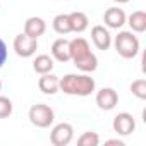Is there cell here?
<instances>
[{"mask_svg": "<svg viewBox=\"0 0 146 146\" xmlns=\"http://www.w3.org/2000/svg\"><path fill=\"white\" fill-rule=\"evenodd\" d=\"M70 45V60L74 62V65L83 70V72H93L98 67V58L91 52L90 43L84 38H74L69 41Z\"/></svg>", "mask_w": 146, "mask_h": 146, "instance_id": "6da1fadb", "label": "cell"}, {"mask_svg": "<svg viewBox=\"0 0 146 146\" xmlns=\"http://www.w3.org/2000/svg\"><path fill=\"white\" fill-rule=\"evenodd\" d=\"M96 88V83L88 74H65L58 79V91L70 96H90Z\"/></svg>", "mask_w": 146, "mask_h": 146, "instance_id": "7a4b0ae2", "label": "cell"}, {"mask_svg": "<svg viewBox=\"0 0 146 146\" xmlns=\"http://www.w3.org/2000/svg\"><path fill=\"white\" fill-rule=\"evenodd\" d=\"M113 45L122 58H134L139 53V40L132 31H120L115 36Z\"/></svg>", "mask_w": 146, "mask_h": 146, "instance_id": "3957f363", "label": "cell"}, {"mask_svg": "<svg viewBox=\"0 0 146 146\" xmlns=\"http://www.w3.org/2000/svg\"><path fill=\"white\" fill-rule=\"evenodd\" d=\"M29 122L35 125V127H40V129H46L53 124L55 120V112L45 105V103H36L29 108Z\"/></svg>", "mask_w": 146, "mask_h": 146, "instance_id": "277c9868", "label": "cell"}, {"mask_svg": "<svg viewBox=\"0 0 146 146\" xmlns=\"http://www.w3.org/2000/svg\"><path fill=\"white\" fill-rule=\"evenodd\" d=\"M74 139V127L67 122H60L57 125H53L52 132H50V143L53 146H67L70 144V141Z\"/></svg>", "mask_w": 146, "mask_h": 146, "instance_id": "5b68a950", "label": "cell"}, {"mask_svg": "<svg viewBox=\"0 0 146 146\" xmlns=\"http://www.w3.org/2000/svg\"><path fill=\"white\" fill-rule=\"evenodd\" d=\"M38 50V40L35 38H29L26 33H19L16 38H14V52L23 57V58H29L36 53Z\"/></svg>", "mask_w": 146, "mask_h": 146, "instance_id": "8992f818", "label": "cell"}, {"mask_svg": "<svg viewBox=\"0 0 146 146\" xmlns=\"http://www.w3.org/2000/svg\"><path fill=\"white\" fill-rule=\"evenodd\" d=\"M112 129L113 132H117L119 136H129L134 132L136 129V120L131 113L127 112H122V113H117L113 117V122H112Z\"/></svg>", "mask_w": 146, "mask_h": 146, "instance_id": "52a82bcc", "label": "cell"}, {"mask_svg": "<svg viewBox=\"0 0 146 146\" xmlns=\"http://www.w3.org/2000/svg\"><path fill=\"white\" fill-rule=\"evenodd\" d=\"M119 103V95L113 88H102L98 93H96V105L108 112V110H113Z\"/></svg>", "mask_w": 146, "mask_h": 146, "instance_id": "ba28073f", "label": "cell"}, {"mask_svg": "<svg viewBox=\"0 0 146 146\" xmlns=\"http://www.w3.org/2000/svg\"><path fill=\"white\" fill-rule=\"evenodd\" d=\"M125 19H127L125 12H124L122 9H119V7H110V9H107L105 14H103V23H105L110 29H120V28L125 24Z\"/></svg>", "mask_w": 146, "mask_h": 146, "instance_id": "9c48e42d", "label": "cell"}, {"mask_svg": "<svg viewBox=\"0 0 146 146\" xmlns=\"http://www.w3.org/2000/svg\"><path fill=\"white\" fill-rule=\"evenodd\" d=\"M91 40L95 43V46L98 50H108L110 45H112V36L108 33V29L105 26H93L91 29Z\"/></svg>", "mask_w": 146, "mask_h": 146, "instance_id": "30bf717a", "label": "cell"}, {"mask_svg": "<svg viewBox=\"0 0 146 146\" xmlns=\"http://www.w3.org/2000/svg\"><path fill=\"white\" fill-rule=\"evenodd\" d=\"M45 31H46V23H45L41 17L33 16V17H28V19H26V23H24V33H26L29 38L38 40L40 36L45 35Z\"/></svg>", "mask_w": 146, "mask_h": 146, "instance_id": "8fae6325", "label": "cell"}, {"mask_svg": "<svg viewBox=\"0 0 146 146\" xmlns=\"http://www.w3.org/2000/svg\"><path fill=\"white\" fill-rule=\"evenodd\" d=\"M52 57L58 62H69L70 60V45L69 40L58 38L52 43Z\"/></svg>", "mask_w": 146, "mask_h": 146, "instance_id": "7c38bea8", "label": "cell"}, {"mask_svg": "<svg viewBox=\"0 0 146 146\" xmlns=\"http://www.w3.org/2000/svg\"><path fill=\"white\" fill-rule=\"evenodd\" d=\"M38 88L45 95H55L58 91V78L53 76L52 72H48V74H41V78L38 81Z\"/></svg>", "mask_w": 146, "mask_h": 146, "instance_id": "4fadbf2b", "label": "cell"}, {"mask_svg": "<svg viewBox=\"0 0 146 146\" xmlns=\"http://www.w3.org/2000/svg\"><path fill=\"white\" fill-rule=\"evenodd\" d=\"M69 23H70V33H83L84 29H88L90 19L84 12H70L69 14Z\"/></svg>", "mask_w": 146, "mask_h": 146, "instance_id": "5bb4252c", "label": "cell"}, {"mask_svg": "<svg viewBox=\"0 0 146 146\" xmlns=\"http://www.w3.org/2000/svg\"><path fill=\"white\" fill-rule=\"evenodd\" d=\"M125 21L129 23V26H131V29H132L134 33H144V31H146V12L136 11V12H132Z\"/></svg>", "mask_w": 146, "mask_h": 146, "instance_id": "9a60e30c", "label": "cell"}, {"mask_svg": "<svg viewBox=\"0 0 146 146\" xmlns=\"http://www.w3.org/2000/svg\"><path fill=\"white\" fill-rule=\"evenodd\" d=\"M53 58L50 57V55H38L36 58H35V62H33V69H35V72H38V74H48V72H52L53 70Z\"/></svg>", "mask_w": 146, "mask_h": 146, "instance_id": "2e32d148", "label": "cell"}, {"mask_svg": "<svg viewBox=\"0 0 146 146\" xmlns=\"http://www.w3.org/2000/svg\"><path fill=\"white\" fill-rule=\"evenodd\" d=\"M52 26H53L55 33H58V35H67V33H70L69 14H58V16H55Z\"/></svg>", "mask_w": 146, "mask_h": 146, "instance_id": "e0dca14e", "label": "cell"}, {"mask_svg": "<svg viewBox=\"0 0 146 146\" xmlns=\"http://www.w3.org/2000/svg\"><path fill=\"white\" fill-rule=\"evenodd\" d=\"M78 144L79 146H98L100 144V136L93 131H86L79 136L78 139Z\"/></svg>", "mask_w": 146, "mask_h": 146, "instance_id": "ac0fdd59", "label": "cell"}, {"mask_svg": "<svg viewBox=\"0 0 146 146\" xmlns=\"http://www.w3.org/2000/svg\"><path fill=\"white\" fill-rule=\"evenodd\" d=\"M131 91L136 98L146 100V79H136L131 84Z\"/></svg>", "mask_w": 146, "mask_h": 146, "instance_id": "d6986e66", "label": "cell"}, {"mask_svg": "<svg viewBox=\"0 0 146 146\" xmlns=\"http://www.w3.org/2000/svg\"><path fill=\"white\" fill-rule=\"evenodd\" d=\"M12 110H14V105L11 102V98L7 96H0V119H7L12 115Z\"/></svg>", "mask_w": 146, "mask_h": 146, "instance_id": "ffe728a7", "label": "cell"}, {"mask_svg": "<svg viewBox=\"0 0 146 146\" xmlns=\"http://www.w3.org/2000/svg\"><path fill=\"white\" fill-rule=\"evenodd\" d=\"M7 58H9V48H7L5 41L0 38V67L7 62Z\"/></svg>", "mask_w": 146, "mask_h": 146, "instance_id": "44dd1931", "label": "cell"}, {"mask_svg": "<svg viewBox=\"0 0 146 146\" xmlns=\"http://www.w3.org/2000/svg\"><path fill=\"white\" fill-rule=\"evenodd\" d=\"M105 144H119V146H124V141H120V139H108Z\"/></svg>", "mask_w": 146, "mask_h": 146, "instance_id": "7402d4cb", "label": "cell"}, {"mask_svg": "<svg viewBox=\"0 0 146 146\" xmlns=\"http://www.w3.org/2000/svg\"><path fill=\"white\" fill-rule=\"evenodd\" d=\"M113 2H117V4H127L129 0H113Z\"/></svg>", "mask_w": 146, "mask_h": 146, "instance_id": "603a6c76", "label": "cell"}, {"mask_svg": "<svg viewBox=\"0 0 146 146\" xmlns=\"http://www.w3.org/2000/svg\"><path fill=\"white\" fill-rule=\"evenodd\" d=\"M0 91H2V81H0Z\"/></svg>", "mask_w": 146, "mask_h": 146, "instance_id": "cb8c5ba5", "label": "cell"}]
</instances>
